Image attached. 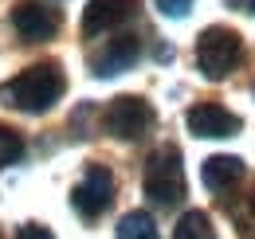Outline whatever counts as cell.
Here are the masks:
<instances>
[{
	"instance_id": "obj_1",
	"label": "cell",
	"mask_w": 255,
	"mask_h": 239,
	"mask_svg": "<svg viewBox=\"0 0 255 239\" xmlns=\"http://www.w3.org/2000/svg\"><path fill=\"white\" fill-rule=\"evenodd\" d=\"M63 90H67V75L59 63H32V67H24L20 75H12L0 87V98L12 110L43 114V110H51L63 98Z\"/></svg>"
},
{
	"instance_id": "obj_2",
	"label": "cell",
	"mask_w": 255,
	"mask_h": 239,
	"mask_svg": "<svg viewBox=\"0 0 255 239\" xmlns=\"http://www.w3.org/2000/svg\"><path fill=\"white\" fill-rule=\"evenodd\" d=\"M141 188L161 208H173V204L185 200V169H181V149L177 145H157L149 153L145 173H141Z\"/></svg>"
},
{
	"instance_id": "obj_3",
	"label": "cell",
	"mask_w": 255,
	"mask_h": 239,
	"mask_svg": "<svg viewBox=\"0 0 255 239\" xmlns=\"http://www.w3.org/2000/svg\"><path fill=\"white\" fill-rule=\"evenodd\" d=\"M244 59V39L240 31L224 28V24H212L196 35V67L204 79L220 83L228 71H236V63Z\"/></svg>"
},
{
	"instance_id": "obj_4",
	"label": "cell",
	"mask_w": 255,
	"mask_h": 239,
	"mask_svg": "<svg viewBox=\"0 0 255 239\" xmlns=\"http://www.w3.org/2000/svg\"><path fill=\"white\" fill-rule=\"evenodd\" d=\"M102 125H106V133L118 137V141H141V137H149V129L157 125V114H153V106H149L145 98L118 94V98L102 110Z\"/></svg>"
},
{
	"instance_id": "obj_5",
	"label": "cell",
	"mask_w": 255,
	"mask_h": 239,
	"mask_svg": "<svg viewBox=\"0 0 255 239\" xmlns=\"http://www.w3.org/2000/svg\"><path fill=\"white\" fill-rule=\"evenodd\" d=\"M114 204V177H110V169L106 165H87V173L83 180L75 184V192H71V208L79 212L83 220H98L102 212Z\"/></svg>"
},
{
	"instance_id": "obj_6",
	"label": "cell",
	"mask_w": 255,
	"mask_h": 239,
	"mask_svg": "<svg viewBox=\"0 0 255 239\" xmlns=\"http://www.w3.org/2000/svg\"><path fill=\"white\" fill-rule=\"evenodd\" d=\"M12 28L20 39L39 43V39H51L59 31V8L43 4V0H20L12 8Z\"/></svg>"
},
{
	"instance_id": "obj_7",
	"label": "cell",
	"mask_w": 255,
	"mask_h": 239,
	"mask_svg": "<svg viewBox=\"0 0 255 239\" xmlns=\"http://www.w3.org/2000/svg\"><path fill=\"white\" fill-rule=\"evenodd\" d=\"M137 55H141V39H137V35H114V39H106L102 47H95L87 63H91V75L110 79V75L129 71V67L137 63Z\"/></svg>"
},
{
	"instance_id": "obj_8",
	"label": "cell",
	"mask_w": 255,
	"mask_h": 239,
	"mask_svg": "<svg viewBox=\"0 0 255 239\" xmlns=\"http://www.w3.org/2000/svg\"><path fill=\"white\" fill-rule=\"evenodd\" d=\"M137 0H87L83 8V35H102L110 28H122L137 16Z\"/></svg>"
},
{
	"instance_id": "obj_9",
	"label": "cell",
	"mask_w": 255,
	"mask_h": 239,
	"mask_svg": "<svg viewBox=\"0 0 255 239\" xmlns=\"http://www.w3.org/2000/svg\"><path fill=\"white\" fill-rule=\"evenodd\" d=\"M185 121H189V129L196 137H212V141L240 133V118H236L232 110H224L220 102H200V106H192L189 114H185Z\"/></svg>"
},
{
	"instance_id": "obj_10",
	"label": "cell",
	"mask_w": 255,
	"mask_h": 239,
	"mask_svg": "<svg viewBox=\"0 0 255 239\" xmlns=\"http://www.w3.org/2000/svg\"><path fill=\"white\" fill-rule=\"evenodd\" d=\"M240 177H244V161L240 157H228V153H216V157H208L200 165V180H204L208 192H228Z\"/></svg>"
},
{
	"instance_id": "obj_11",
	"label": "cell",
	"mask_w": 255,
	"mask_h": 239,
	"mask_svg": "<svg viewBox=\"0 0 255 239\" xmlns=\"http://www.w3.org/2000/svg\"><path fill=\"white\" fill-rule=\"evenodd\" d=\"M173 239H216V228H212V220H208L200 208H192V212H185V216L177 220Z\"/></svg>"
},
{
	"instance_id": "obj_12",
	"label": "cell",
	"mask_w": 255,
	"mask_h": 239,
	"mask_svg": "<svg viewBox=\"0 0 255 239\" xmlns=\"http://www.w3.org/2000/svg\"><path fill=\"white\" fill-rule=\"evenodd\" d=\"M118 239H161L149 212H126L118 220Z\"/></svg>"
},
{
	"instance_id": "obj_13",
	"label": "cell",
	"mask_w": 255,
	"mask_h": 239,
	"mask_svg": "<svg viewBox=\"0 0 255 239\" xmlns=\"http://www.w3.org/2000/svg\"><path fill=\"white\" fill-rule=\"evenodd\" d=\"M20 157H24V137H20L12 125L0 121V169L12 165V161H20Z\"/></svg>"
},
{
	"instance_id": "obj_14",
	"label": "cell",
	"mask_w": 255,
	"mask_h": 239,
	"mask_svg": "<svg viewBox=\"0 0 255 239\" xmlns=\"http://www.w3.org/2000/svg\"><path fill=\"white\" fill-rule=\"evenodd\" d=\"M157 8L165 12V16H189V8H192V0H157Z\"/></svg>"
},
{
	"instance_id": "obj_15",
	"label": "cell",
	"mask_w": 255,
	"mask_h": 239,
	"mask_svg": "<svg viewBox=\"0 0 255 239\" xmlns=\"http://www.w3.org/2000/svg\"><path fill=\"white\" fill-rule=\"evenodd\" d=\"M16 239H55V236H51L43 224H24V228L16 232Z\"/></svg>"
},
{
	"instance_id": "obj_16",
	"label": "cell",
	"mask_w": 255,
	"mask_h": 239,
	"mask_svg": "<svg viewBox=\"0 0 255 239\" xmlns=\"http://www.w3.org/2000/svg\"><path fill=\"white\" fill-rule=\"evenodd\" d=\"M228 4H232V8H244V12L255 16V0H228Z\"/></svg>"
},
{
	"instance_id": "obj_17",
	"label": "cell",
	"mask_w": 255,
	"mask_h": 239,
	"mask_svg": "<svg viewBox=\"0 0 255 239\" xmlns=\"http://www.w3.org/2000/svg\"><path fill=\"white\" fill-rule=\"evenodd\" d=\"M244 236H252V239H255V220H252V228H248V232H244Z\"/></svg>"
}]
</instances>
